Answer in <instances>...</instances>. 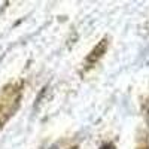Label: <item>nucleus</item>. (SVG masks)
<instances>
[{
  "label": "nucleus",
  "mask_w": 149,
  "mask_h": 149,
  "mask_svg": "<svg viewBox=\"0 0 149 149\" xmlns=\"http://www.w3.org/2000/svg\"><path fill=\"white\" fill-rule=\"evenodd\" d=\"M52 149H58V146H54ZM64 149H76V146H67V148H64Z\"/></svg>",
  "instance_id": "obj_5"
},
{
  "label": "nucleus",
  "mask_w": 149,
  "mask_h": 149,
  "mask_svg": "<svg viewBox=\"0 0 149 149\" xmlns=\"http://www.w3.org/2000/svg\"><path fill=\"white\" fill-rule=\"evenodd\" d=\"M107 45H109V42H107V39L104 37L103 40H100L95 46H94V49L93 51L86 55V58H85V70H90L91 67H94L97 63H98V60H100L104 54H106V51H107Z\"/></svg>",
  "instance_id": "obj_2"
},
{
  "label": "nucleus",
  "mask_w": 149,
  "mask_h": 149,
  "mask_svg": "<svg viewBox=\"0 0 149 149\" xmlns=\"http://www.w3.org/2000/svg\"><path fill=\"white\" fill-rule=\"evenodd\" d=\"M137 149H149V146H148V143L146 142H143V143H140L139 145V148Z\"/></svg>",
  "instance_id": "obj_4"
},
{
  "label": "nucleus",
  "mask_w": 149,
  "mask_h": 149,
  "mask_svg": "<svg viewBox=\"0 0 149 149\" xmlns=\"http://www.w3.org/2000/svg\"><path fill=\"white\" fill-rule=\"evenodd\" d=\"M100 149H113V145H112V143H104Z\"/></svg>",
  "instance_id": "obj_3"
},
{
  "label": "nucleus",
  "mask_w": 149,
  "mask_h": 149,
  "mask_svg": "<svg viewBox=\"0 0 149 149\" xmlns=\"http://www.w3.org/2000/svg\"><path fill=\"white\" fill-rule=\"evenodd\" d=\"M22 97V85L21 82L6 84L0 90V128L15 115L21 104Z\"/></svg>",
  "instance_id": "obj_1"
}]
</instances>
